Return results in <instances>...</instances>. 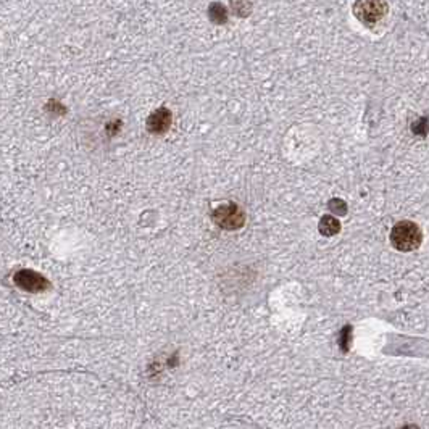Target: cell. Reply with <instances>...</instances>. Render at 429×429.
Listing matches in <instances>:
<instances>
[{"mask_svg": "<svg viewBox=\"0 0 429 429\" xmlns=\"http://www.w3.org/2000/svg\"><path fill=\"white\" fill-rule=\"evenodd\" d=\"M423 234L418 224L399 222L391 231V244L399 252H411L421 246Z\"/></svg>", "mask_w": 429, "mask_h": 429, "instance_id": "1", "label": "cell"}, {"mask_svg": "<svg viewBox=\"0 0 429 429\" xmlns=\"http://www.w3.org/2000/svg\"><path fill=\"white\" fill-rule=\"evenodd\" d=\"M212 219L219 228L234 231L244 226L246 213L237 204H226L214 208L212 213Z\"/></svg>", "mask_w": 429, "mask_h": 429, "instance_id": "2", "label": "cell"}, {"mask_svg": "<svg viewBox=\"0 0 429 429\" xmlns=\"http://www.w3.org/2000/svg\"><path fill=\"white\" fill-rule=\"evenodd\" d=\"M13 282L26 292H44L50 287V282L42 275L33 270H20L13 275Z\"/></svg>", "mask_w": 429, "mask_h": 429, "instance_id": "3", "label": "cell"}, {"mask_svg": "<svg viewBox=\"0 0 429 429\" xmlns=\"http://www.w3.org/2000/svg\"><path fill=\"white\" fill-rule=\"evenodd\" d=\"M353 13L365 25H374L387 13L386 2H357L353 5Z\"/></svg>", "mask_w": 429, "mask_h": 429, "instance_id": "4", "label": "cell"}, {"mask_svg": "<svg viewBox=\"0 0 429 429\" xmlns=\"http://www.w3.org/2000/svg\"><path fill=\"white\" fill-rule=\"evenodd\" d=\"M171 126V112L165 107L156 108L147 118V130L150 135H165Z\"/></svg>", "mask_w": 429, "mask_h": 429, "instance_id": "5", "label": "cell"}, {"mask_svg": "<svg viewBox=\"0 0 429 429\" xmlns=\"http://www.w3.org/2000/svg\"><path fill=\"white\" fill-rule=\"evenodd\" d=\"M318 229H320L323 236H334L341 231V223L334 217H323L320 219V224H318Z\"/></svg>", "mask_w": 429, "mask_h": 429, "instance_id": "6", "label": "cell"}, {"mask_svg": "<svg viewBox=\"0 0 429 429\" xmlns=\"http://www.w3.org/2000/svg\"><path fill=\"white\" fill-rule=\"evenodd\" d=\"M208 16H210V20L217 23V25H223V23L228 20V11H226L224 5L222 4H212L210 8H208Z\"/></svg>", "mask_w": 429, "mask_h": 429, "instance_id": "7", "label": "cell"}, {"mask_svg": "<svg viewBox=\"0 0 429 429\" xmlns=\"http://www.w3.org/2000/svg\"><path fill=\"white\" fill-rule=\"evenodd\" d=\"M329 208L334 213H339V214H345L347 213V208H345V202H342L339 199H333L331 202H329Z\"/></svg>", "mask_w": 429, "mask_h": 429, "instance_id": "8", "label": "cell"}]
</instances>
